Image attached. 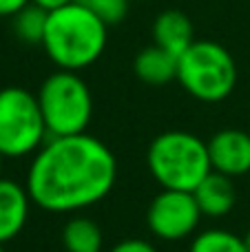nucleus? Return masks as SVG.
I'll return each mask as SVG.
<instances>
[{
  "label": "nucleus",
  "mask_w": 250,
  "mask_h": 252,
  "mask_svg": "<svg viewBox=\"0 0 250 252\" xmlns=\"http://www.w3.org/2000/svg\"><path fill=\"white\" fill-rule=\"evenodd\" d=\"M118 161L102 139L89 133L51 137L27 173L31 201L49 213H78L102 201L115 186Z\"/></svg>",
  "instance_id": "f257e3e1"
},
{
  "label": "nucleus",
  "mask_w": 250,
  "mask_h": 252,
  "mask_svg": "<svg viewBox=\"0 0 250 252\" xmlns=\"http://www.w3.org/2000/svg\"><path fill=\"white\" fill-rule=\"evenodd\" d=\"M106 22L80 0L49 11L42 49L49 60L64 71H82L95 64L106 49Z\"/></svg>",
  "instance_id": "f03ea898"
},
{
  "label": "nucleus",
  "mask_w": 250,
  "mask_h": 252,
  "mask_svg": "<svg viewBox=\"0 0 250 252\" xmlns=\"http://www.w3.org/2000/svg\"><path fill=\"white\" fill-rule=\"evenodd\" d=\"M146 164L162 188L193 192L213 170L208 144L188 130H166L151 142Z\"/></svg>",
  "instance_id": "7ed1b4c3"
},
{
  "label": "nucleus",
  "mask_w": 250,
  "mask_h": 252,
  "mask_svg": "<svg viewBox=\"0 0 250 252\" xmlns=\"http://www.w3.org/2000/svg\"><path fill=\"white\" fill-rule=\"evenodd\" d=\"M177 82L195 100L215 104L235 91L237 64L219 42L195 40L177 58Z\"/></svg>",
  "instance_id": "20e7f679"
},
{
  "label": "nucleus",
  "mask_w": 250,
  "mask_h": 252,
  "mask_svg": "<svg viewBox=\"0 0 250 252\" xmlns=\"http://www.w3.org/2000/svg\"><path fill=\"white\" fill-rule=\"evenodd\" d=\"M38 104L51 137L87 133L93 118V97L75 71H56L42 82Z\"/></svg>",
  "instance_id": "39448f33"
},
{
  "label": "nucleus",
  "mask_w": 250,
  "mask_h": 252,
  "mask_svg": "<svg viewBox=\"0 0 250 252\" xmlns=\"http://www.w3.org/2000/svg\"><path fill=\"white\" fill-rule=\"evenodd\" d=\"M38 95L22 87L0 91V153L2 157H27L38 153L47 139Z\"/></svg>",
  "instance_id": "423d86ee"
},
{
  "label": "nucleus",
  "mask_w": 250,
  "mask_h": 252,
  "mask_svg": "<svg viewBox=\"0 0 250 252\" xmlns=\"http://www.w3.org/2000/svg\"><path fill=\"white\" fill-rule=\"evenodd\" d=\"M202 217L193 192L162 188L151 201L146 223L149 230L162 241H182L197 230Z\"/></svg>",
  "instance_id": "0eeeda50"
},
{
  "label": "nucleus",
  "mask_w": 250,
  "mask_h": 252,
  "mask_svg": "<svg viewBox=\"0 0 250 252\" xmlns=\"http://www.w3.org/2000/svg\"><path fill=\"white\" fill-rule=\"evenodd\" d=\"M206 144L213 170L228 177H242L250 173V135L246 130H217Z\"/></svg>",
  "instance_id": "6e6552de"
},
{
  "label": "nucleus",
  "mask_w": 250,
  "mask_h": 252,
  "mask_svg": "<svg viewBox=\"0 0 250 252\" xmlns=\"http://www.w3.org/2000/svg\"><path fill=\"white\" fill-rule=\"evenodd\" d=\"M31 197L13 179H0V244L18 237L29 219Z\"/></svg>",
  "instance_id": "1a4fd4ad"
},
{
  "label": "nucleus",
  "mask_w": 250,
  "mask_h": 252,
  "mask_svg": "<svg viewBox=\"0 0 250 252\" xmlns=\"http://www.w3.org/2000/svg\"><path fill=\"white\" fill-rule=\"evenodd\" d=\"M195 42V29L190 18L184 11L166 9L153 22V44L171 51L180 58Z\"/></svg>",
  "instance_id": "9d476101"
},
{
  "label": "nucleus",
  "mask_w": 250,
  "mask_h": 252,
  "mask_svg": "<svg viewBox=\"0 0 250 252\" xmlns=\"http://www.w3.org/2000/svg\"><path fill=\"white\" fill-rule=\"evenodd\" d=\"M193 197L204 217H224V215H228L233 210L235 199H237L233 177L211 170L197 184V188L193 190Z\"/></svg>",
  "instance_id": "9b49d317"
},
{
  "label": "nucleus",
  "mask_w": 250,
  "mask_h": 252,
  "mask_svg": "<svg viewBox=\"0 0 250 252\" xmlns=\"http://www.w3.org/2000/svg\"><path fill=\"white\" fill-rule=\"evenodd\" d=\"M133 71L144 84L164 87V84L177 80V56H173L171 51L157 47V44H151L135 56Z\"/></svg>",
  "instance_id": "f8f14e48"
},
{
  "label": "nucleus",
  "mask_w": 250,
  "mask_h": 252,
  "mask_svg": "<svg viewBox=\"0 0 250 252\" xmlns=\"http://www.w3.org/2000/svg\"><path fill=\"white\" fill-rule=\"evenodd\" d=\"M62 244L66 252H102L104 237L93 219L75 217L69 219L62 228Z\"/></svg>",
  "instance_id": "ddd939ff"
},
{
  "label": "nucleus",
  "mask_w": 250,
  "mask_h": 252,
  "mask_svg": "<svg viewBox=\"0 0 250 252\" xmlns=\"http://www.w3.org/2000/svg\"><path fill=\"white\" fill-rule=\"evenodd\" d=\"M47 20H49V11L38 4L29 2L25 9L13 16V31L22 42L29 44H42L44 31H47Z\"/></svg>",
  "instance_id": "4468645a"
},
{
  "label": "nucleus",
  "mask_w": 250,
  "mask_h": 252,
  "mask_svg": "<svg viewBox=\"0 0 250 252\" xmlns=\"http://www.w3.org/2000/svg\"><path fill=\"white\" fill-rule=\"evenodd\" d=\"M188 252H248V248L244 244V237L221 230V228H213V230L199 232L190 244Z\"/></svg>",
  "instance_id": "2eb2a0df"
},
{
  "label": "nucleus",
  "mask_w": 250,
  "mask_h": 252,
  "mask_svg": "<svg viewBox=\"0 0 250 252\" xmlns=\"http://www.w3.org/2000/svg\"><path fill=\"white\" fill-rule=\"evenodd\" d=\"M80 2L87 9H91L102 22L115 25V22L124 20L131 0H80Z\"/></svg>",
  "instance_id": "dca6fc26"
},
{
  "label": "nucleus",
  "mask_w": 250,
  "mask_h": 252,
  "mask_svg": "<svg viewBox=\"0 0 250 252\" xmlns=\"http://www.w3.org/2000/svg\"><path fill=\"white\" fill-rule=\"evenodd\" d=\"M109 252H157L153 248V244L144 239H124L120 244H115Z\"/></svg>",
  "instance_id": "f3484780"
},
{
  "label": "nucleus",
  "mask_w": 250,
  "mask_h": 252,
  "mask_svg": "<svg viewBox=\"0 0 250 252\" xmlns=\"http://www.w3.org/2000/svg\"><path fill=\"white\" fill-rule=\"evenodd\" d=\"M31 0H0V16H16L20 9H25Z\"/></svg>",
  "instance_id": "a211bd4d"
},
{
  "label": "nucleus",
  "mask_w": 250,
  "mask_h": 252,
  "mask_svg": "<svg viewBox=\"0 0 250 252\" xmlns=\"http://www.w3.org/2000/svg\"><path fill=\"white\" fill-rule=\"evenodd\" d=\"M31 2L38 4V7H42V9H47V11H56V9L75 2V0H31Z\"/></svg>",
  "instance_id": "6ab92c4d"
},
{
  "label": "nucleus",
  "mask_w": 250,
  "mask_h": 252,
  "mask_svg": "<svg viewBox=\"0 0 250 252\" xmlns=\"http://www.w3.org/2000/svg\"><path fill=\"white\" fill-rule=\"evenodd\" d=\"M244 244H246V248H248V252H250V230L244 235Z\"/></svg>",
  "instance_id": "aec40b11"
},
{
  "label": "nucleus",
  "mask_w": 250,
  "mask_h": 252,
  "mask_svg": "<svg viewBox=\"0 0 250 252\" xmlns=\"http://www.w3.org/2000/svg\"><path fill=\"white\" fill-rule=\"evenodd\" d=\"M2 161H4V157H2V153H0V179H2Z\"/></svg>",
  "instance_id": "412c9836"
},
{
  "label": "nucleus",
  "mask_w": 250,
  "mask_h": 252,
  "mask_svg": "<svg viewBox=\"0 0 250 252\" xmlns=\"http://www.w3.org/2000/svg\"><path fill=\"white\" fill-rule=\"evenodd\" d=\"M0 252H4V248H2V244H0Z\"/></svg>",
  "instance_id": "4be33fe9"
},
{
  "label": "nucleus",
  "mask_w": 250,
  "mask_h": 252,
  "mask_svg": "<svg viewBox=\"0 0 250 252\" xmlns=\"http://www.w3.org/2000/svg\"><path fill=\"white\" fill-rule=\"evenodd\" d=\"M137 2H144V0H137Z\"/></svg>",
  "instance_id": "5701e85b"
}]
</instances>
